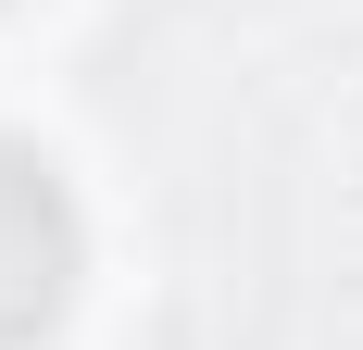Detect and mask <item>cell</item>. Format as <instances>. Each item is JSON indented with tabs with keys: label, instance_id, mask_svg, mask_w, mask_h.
<instances>
[{
	"label": "cell",
	"instance_id": "cell-1",
	"mask_svg": "<svg viewBox=\"0 0 363 350\" xmlns=\"http://www.w3.org/2000/svg\"><path fill=\"white\" fill-rule=\"evenodd\" d=\"M75 300V201L26 138H0V350H38Z\"/></svg>",
	"mask_w": 363,
	"mask_h": 350
}]
</instances>
